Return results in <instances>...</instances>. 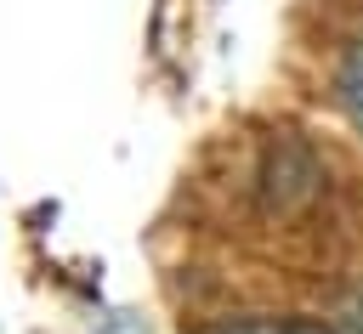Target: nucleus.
<instances>
[{"mask_svg": "<svg viewBox=\"0 0 363 334\" xmlns=\"http://www.w3.org/2000/svg\"><path fill=\"white\" fill-rule=\"evenodd\" d=\"M199 334H335V328L312 323V317H221Z\"/></svg>", "mask_w": 363, "mask_h": 334, "instance_id": "nucleus-1", "label": "nucleus"}, {"mask_svg": "<svg viewBox=\"0 0 363 334\" xmlns=\"http://www.w3.org/2000/svg\"><path fill=\"white\" fill-rule=\"evenodd\" d=\"M340 102H346V113H352V125L363 130V45L346 57V68H340Z\"/></svg>", "mask_w": 363, "mask_h": 334, "instance_id": "nucleus-2", "label": "nucleus"}]
</instances>
